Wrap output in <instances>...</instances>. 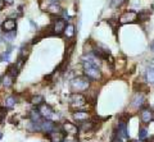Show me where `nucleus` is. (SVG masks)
Instances as JSON below:
<instances>
[{"instance_id": "nucleus-1", "label": "nucleus", "mask_w": 154, "mask_h": 142, "mask_svg": "<svg viewBox=\"0 0 154 142\" xmlns=\"http://www.w3.org/2000/svg\"><path fill=\"white\" fill-rule=\"evenodd\" d=\"M89 87H90V79L86 75H80V77H76L71 81L72 91H75L77 93L86 91V90H89Z\"/></svg>"}, {"instance_id": "nucleus-2", "label": "nucleus", "mask_w": 154, "mask_h": 142, "mask_svg": "<svg viewBox=\"0 0 154 142\" xmlns=\"http://www.w3.org/2000/svg\"><path fill=\"white\" fill-rule=\"evenodd\" d=\"M84 73L91 81H98L102 78V72H100L99 67H95V65L86 63V61H84Z\"/></svg>"}, {"instance_id": "nucleus-3", "label": "nucleus", "mask_w": 154, "mask_h": 142, "mask_svg": "<svg viewBox=\"0 0 154 142\" xmlns=\"http://www.w3.org/2000/svg\"><path fill=\"white\" fill-rule=\"evenodd\" d=\"M69 104L72 108L75 109H80L86 105V97L84 96L82 93H77V92H73L69 96Z\"/></svg>"}, {"instance_id": "nucleus-4", "label": "nucleus", "mask_w": 154, "mask_h": 142, "mask_svg": "<svg viewBox=\"0 0 154 142\" xmlns=\"http://www.w3.org/2000/svg\"><path fill=\"white\" fill-rule=\"evenodd\" d=\"M66 27H67V23H66L64 19H62V18H59V19H55L54 23H53V26H51V34L57 35V36L63 35Z\"/></svg>"}, {"instance_id": "nucleus-5", "label": "nucleus", "mask_w": 154, "mask_h": 142, "mask_svg": "<svg viewBox=\"0 0 154 142\" xmlns=\"http://www.w3.org/2000/svg\"><path fill=\"white\" fill-rule=\"evenodd\" d=\"M137 21V13L136 12H132V10H128V12H125L121 17H119V25H128V23H134Z\"/></svg>"}, {"instance_id": "nucleus-6", "label": "nucleus", "mask_w": 154, "mask_h": 142, "mask_svg": "<svg viewBox=\"0 0 154 142\" xmlns=\"http://www.w3.org/2000/svg\"><path fill=\"white\" fill-rule=\"evenodd\" d=\"M16 28H17V22H16V19H13V18H8V19H5L2 23V31L4 34L16 31Z\"/></svg>"}, {"instance_id": "nucleus-7", "label": "nucleus", "mask_w": 154, "mask_h": 142, "mask_svg": "<svg viewBox=\"0 0 154 142\" xmlns=\"http://www.w3.org/2000/svg\"><path fill=\"white\" fill-rule=\"evenodd\" d=\"M57 129V124L53 120L50 119H45V120H42L41 122V124H40V131L41 132H44V133H51L53 131H55Z\"/></svg>"}, {"instance_id": "nucleus-8", "label": "nucleus", "mask_w": 154, "mask_h": 142, "mask_svg": "<svg viewBox=\"0 0 154 142\" xmlns=\"http://www.w3.org/2000/svg\"><path fill=\"white\" fill-rule=\"evenodd\" d=\"M144 102H145V95L143 92H136L134 95L132 100H131V106L135 109H139V108H143Z\"/></svg>"}, {"instance_id": "nucleus-9", "label": "nucleus", "mask_w": 154, "mask_h": 142, "mask_svg": "<svg viewBox=\"0 0 154 142\" xmlns=\"http://www.w3.org/2000/svg\"><path fill=\"white\" fill-rule=\"evenodd\" d=\"M38 111H40V114L42 118H45V119H49V118H51L53 115H54V110H53V108L50 105H48V104H42V105L38 106L37 109Z\"/></svg>"}, {"instance_id": "nucleus-10", "label": "nucleus", "mask_w": 154, "mask_h": 142, "mask_svg": "<svg viewBox=\"0 0 154 142\" xmlns=\"http://www.w3.org/2000/svg\"><path fill=\"white\" fill-rule=\"evenodd\" d=\"M140 118H141V122L148 124L153 120V111L150 110L149 106H144L141 108V111H140Z\"/></svg>"}, {"instance_id": "nucleus-11", "label": "nucleus", "mask_w": 154, "mask_h": 142, "mask_svg": "<svg viewBox=\"0 0 154 142\" xmlns=\"http://www.w3.org/2000/svg\"><path fill=\"white\" fill-rule=\"evenodd\" d=\"M48 137H49L50 142H64V138H66V133L63 131H53L51 133L48 135Z\"/></svg>"}, {"instance_id": "nucleus-12", "label": "nucleus", "mask_w": 154, "mask_h": 142, "mask_svg": "<svg viewBox=\"0 0 154 142\" xmlns=\"http://www.w3.org/2000/svg\"><path fill=\"white\" fill-rule=\"evenodd\" d=\"M62 131H63L64 133L77 135L80 129H79V127H77L75 123H72V122H66V123H63V126H62Z\"/></svg>"}, {"instance_id": "nucleus-13", "label": "nucleus", "mask_w": 154, "mask_h": 142, "mask_svg": "<svg viewBox=\"0 0 154 142\" xmlns=\"http://www.w3.org/2000/svg\"><path fill=\"white\" fill-rule=\"evenodd\" d=\"M117 136L121 138H128V132H127V122H119L118 128H117Z\"/></svg>"}, {"instance_id": "nucleus-14", "label": "nucleus", "mask_w": 154, "mask_h": 142, "mask_svg": "<svg viewBox=\"0 0 154 142\" xmlns=\"http://www.w3.org/2000/svg\"><path fill=\"white\" fill-rule=\"evenodd\" d=\"M14 79H16V77H13L12 74H9L8 72H5V74L2 77V83H3V86L5 88H11L14 84Z\"/></svg>"}, {"instance_id": "nucleus-15", "label": "nucleus", "mask_w": 154, "mask_h": 142, "mask_svg": "<svg viewBox=\"0 0 154 142\" xmlns=\"http://www.w3.org/2000/svg\"><path fill=\"white\" fill-rule=\"evenodd\" d=\"M46 12L49 13V14H53V16H58V14H60L62 12H63V9L60 8V5H59V4H57V3H53V4H50V5L48 7Z\"/></svg>"}, {"instance_id": "nucleus-16", "label": "nucleus", "mask_w": 154, "mask_h": 142, "mask_svg": "<svg viewBox=\"0 0 154 142\" xmlns=\"http://www.w3.org/2000/svg\"><path fill=\"white\" fill-rule=\"evenodd\" d=\"M28 118H30L31 122H35V123H38L42 120V117L40 114V111L37 110V109H33V110H30L28 113Z\"/></svg>"}, {"instance_id": "nucleus-17", "label": "nucleus", "mask_w": 154, "mask_h": 142, "mask_svg": "<svg viewBox=\"0 0 154 142\" xmlns=\"http://www.w3.org/2000/svg\"><path fill=\"white\" fill-rule=\"evenodd\" d=\"M94 128V122L93 120H84L80 123L79 126V129L82 131V132H89Z\"/></svg>"}, {"instance_id": "nucleus-18", "label": "nucleus", "mask_w": 154, "mask_h": 142, "mask_svg": "<svg viewBox=\"0 0 154 142\" xmlns=\"http://www.w3.org/2000/svg\"><path fill=\"white\" fill-rule=\"evenodd\" d=\"M88 118H89V114H88L86 111L79 110V111H75V113H73V119L77 120L79 123L84 122V120H88Z\"/></svg>"}, {"instance_id": "nucleus-19", "label": "nucleus", "mask_w": 154, "mask_h": 142, "mask_svg": "<svg viewBox=\"0 0 154 142\" xmlns=\"http://www.w3.org/2000/svg\"><path fill=\"white\" fill-rule=\"evenodd\" d=\"M30 102L32 104V105H35V106H40V105H42L44 104V97L41 96V95H35V96H32L31 99H30Z\"/></svg>"}, {"instance_id": "nucleus-20", "label": "nucleus", "mask_w": 154, "mask_h": 142, "mask_svg": "<svg viewBox=\"0 0 154 142\" xmlns=\"http://www.w3.org/2000/svg\"><path fill=\"white\" fill-rule=\"evenodd\" d=\"M75 32H76V30H75V26H73V25H71V23H69V25H67L66 30H64L66 37H68V39H73Z\"/></svg>"}, {"instance_id": "nucleus-21", "label": "nucleus", "mask_w": 154, "mask_h": 142, "mask_svg": "<svg viewBox=\"0 0 154 142\" xmlns=\"http://www.w3.org/2000/svg\"><path fill=\"white\" fill-rule=\"evenodd\" d=\"M16 102H17L16 96H8L5 99V101H4V106L7 109H12L14 105H16Z\"/></svg>"}, {"instance_id": "nucleus-22", "label": "nucleus", "mask_w": 154, "mask_h": 142, "mask_svg": "<svg viewBox=\"0 0 154 142\" xmlns=\"http://www.w3.org/2000/svg\"><path fill=\"white\" fill-rule=\"evenodd\" d=\"M11 54H12V49H8L7 51H4V53L0 55V61H8L9 58H11Z\"/></svg>"}, {"instance_id": "nucleus-23", "label": "nucleus", "mask_w": 154, "mask_h": 142, "mask_svg": "<svg viewBox=\"0 0 154 142\" xmlns=\"http://www.w3.org/2000/svg\"><path fill=\"white\" fill-rule=\"evenodd\" d=\"M146 81L149 83H154V68H150L146 72Z\"/></svg>"}, {"instance_id": "nucleus-24", "label": "nucleus", "mask_w": 154, "mask_h": 142, "mask_svg": "<svg viewBox=\"0 0 154 142\" xmlns=\"http://www.w3.org/2000/svg\"><path fill=\"white\" fill-rule=\"evenodd\" d=\"M146 137H148V131L145 128H140V129H139V133H137V138L139 140L143 141V140H145Z\"/></svg>"}, {"instance_id": "nucleus-25", "label": "nucleus", "mask_w": 154, "mask_h": 142, "mask_svg": "<svg viewBox=\"0 0 154 142\" xmlns=\"http://www.w3.org/2000/svg\"><path fill=\"white\" fill-rule=\"evenodd\" d=\"M16 36H17V32L13 31V32H8V34H5L3 39L5 40V41H13L14 39H16Z\"/></svg>"}, {"instance_id": "nucleus-26", "label": "nucleus", "mask_w": 154, "mask_h": 142, "mask_svg": "<svg viewBox=\"0 0 154 142\" xmlns=\"http://www.w3.org/2000/svg\"><path fill=\"white\" fill-rule=\"evenodd\" d=\"M7 114H8V109L5 106H0V123H3V120L5 119Z\"/></svg>"}, {"instance_id": "nucleus-27", "label": "nucleus", "mask_w": 154, "mask_h": 142, "mask_svg": "<svg viewBox=\"0 0 154 142\" xmlns=\"http://www.w3.org/2000/svg\"><path fill=\"white\" fill-rule=\"evenodd\" d=\"M137 19L140 21V22H145L149 19V14L146 12H141V13H139L137 14Z\"/></svg>"}, {"instance_id": "nucleus-28", "label": "nucleus", "mask_w": 154, "mask_h": 142, "mask_svg": "<svg viewBox=\"0 0 154 142\" xmlns=\"http://www.w3.org/2000/svg\"><path fill=\"white\" fill-rule=\"evenodd\" d=\"M125 1H126V0H112L110 7H112V8H119Z\"/></svg>"}, {"instance_id": "nucleus-29", "label": "nucleus", "mask_w": 154, "mask_h": 142, "mask_svg": "<svg viewBox=\"0 0 154 142\" xmlns=\"http://www.w3.org/2000/svg\"><path fill=\"white\" fill-rule=\"evenodd\" d=\"M112 142H122V138H121V137H118L117 135H116V136L113 137V140H112Z\"/></svg>"}, {"instance_id": "nucleus-30", "label": "nucleus", "mask_w": 154, "mask_h": 142, "mask_svg": "<svg viewBox=\"0 0 154 142\" xmlns=\"http://www.w3.org/2000/svg\"><path fill=\"white\" fill-rule=\"evenodd\" d=\"M4 7H5V1H4V0H0V10H3Z\"/></svg>"}, {"instance_id": "nucleus-31", "label": "nucleus", "mask_w": 154, "mask_h": 142, "mask_svg": "<svg viewBox=\"0 0 154 142\" xmlns=\"http://www.w3.org/2000/svg\"><path fill=\"white\" fill-rule=\"evenodd\" d=\"M148 142H154V135L149 137V138H148Z\"/></svg>"}, {"instance_id": "nucleus-32", "label": "nucleus", "mask_w": 154, "mask_h": 142, "mask_svg": "<svg viewBox=\"0 0 154 142\" xmlns=\"http://www.w3.org/2000/svg\"><path fill=\"white\" fill-rule=\"evenodd\" d=\"M150 50L154 53V41H152V44H150Z\"/></svg>"}, {"instance_id": "nucleus-33", "label": "nucleus", "mask_w": 154, "mask_h": 142, "mask_svg": "<svg viewBox=\"0 0 154 142\" xmlns=\"http://www.w3.org/2000/svg\"><path fill=\"white\" fill-rule=\"evenodd\" d=\"M5 3H13V0H4Z\"/></svg>"}, {"instance_id": "nucleus-34", "label": "nucleus", "mask_w": 154, "mask_h": 142, "mask_svg": "<svg viewBox=\"0 0 154 142\" xmlns=\"http://www.w3.org/2000/svg\"><path fill=\"white\" fill-rule=\"evenodd\" d=\"M3 138V133H2V132H0V140H2Z\"/></svg>"}, {"instance_id": "nucleus-35", "label": "nucleus", "mask_w": 154, "mask_h": 142, "mask_svg": "<svg viewBox=\"0 0 154 142\" xmlns=\"http://www.w3.org/2000/svg\"><path fill=\"white\" fill-rule=\"evenodd\" d=\"M50 1H53V3H57V1H58V0H50Z\"/></svg>"}, {"instance_id": "nucleus-36", "label": "nucleus", "mask_w": 154, "mask_h": 142, "mask_svg": "<svg viewBox=\"0 0 154 142\" xmlns=\"http://www.w3.org/2000/svg\"><path fill=\"white\" fill-rule=\"evenodd\" d=\"M3 41V37H2V35H0V42H2Z\"/></svg>"}, {"instance_id": "nucleus-37", "label": "nucleus", "mask_w": 154, "mask_h": 142, "mask_svg": "<svg viewBox=\"0 0 154 142\" xmlns=\"http://www.w3.org/2000/svg\"><path fill=\"white\" fill-rule=\"evenodd\" d=\"M134 142H141V141H134Z\"/></svg>"}, {"instance_id": "nucleus-38", "label": "nucleus", "mask_w": 154, "mask_h": 142, "mask_svg": "<svg viewBox=\"0 0 154 142\" xmlns=\"http://www.w3.org/2000/svg\"><path fill=\"white\" fill-rule=\"evenodd\" d=\"M75 142H80V141H75Z\"/></svg>"}, {"instance_id": "nucleus-39", "label": "nucleus", "mask_w": 154, "mask_h": 142, "mask_svg": "<svg viewBox=\"0 0 154 142\" xmlns=\"http://www.w3.org/2000/svg\"><path fill=\"white\" fill-rule=\"evenodd\" d=\"M130 142H134V141H130Z\"/></svg>"}]
</instances>
